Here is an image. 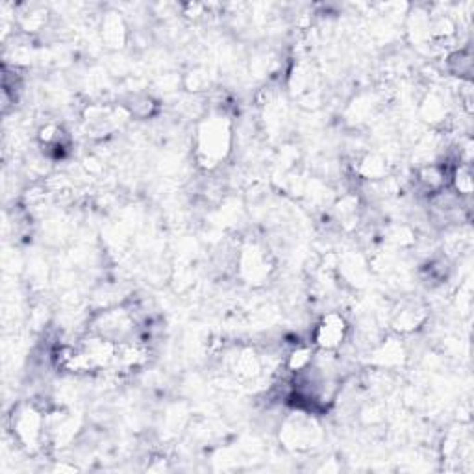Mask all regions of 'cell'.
<instances>
[{
	"label": "cell",
	"instance_id": "6da1fadb",
	"mask_svg": "<svg viewBox=\"0 0 474 474\" xmlns=\"http://www.w3.org/2000/svg\"><path fill=\"white\" fill-rule=\"evenodd\" d=\"M232 123L222 113H213L202 120L195 135L197 162L204 169H215L232 150Z\"/></svg>",
	"mask_w": 474,
	"mask_h": 474
},
{
	"label": "cell",
	"instance_id": "7a4b0ae2",
	"mask_svg": "<svg viewBox=\"0 0 474 474\" xmlns=\"http://www.w3.org/2000/svg\"><path fill=\"white\" fill-rule=\"evenodd\" d=\"M350 326L339 312H328L319 319L312 332V341L319 352H337L349 339Z\"/></svg>",
	"mask_w": 474,
	"mask_h": 474
},
{
	"label": "cell",
	"instance_id": "3957f363",
	"mask_svg": "<svg viewBox=\"0 0 474 474\" xmlns=\"http://www.w3.org/2000/svg\"><path fill=\"white\" fill-rule=\"evenodd\" d=\"M125 110L130 117L135 119H150L158 111V104L149 95H134L130 96L128 104H125Z\"/></svg>",
	"mask_w": 474,
	"mask_h": 474
},
{
	"label": "cell",
	"instance_id": "277c9868",
	"mask_svg": "<svg viewBox=\"0 0 474 474\" xmlns=\"http://www.w3.org/2000/svg\"><path fill=\"white\" fill-rule=\"evenodd\" d=\"M388 159H383L378 154H367L359 162L358 173L367 180H383L388 174Z\"/></svg>",
	"mask_w": 474,
	"mask_h": 474
},
{
	"label": "cell",
	"instance_id": "5b68a950",
	"mask_svg": "<svg viewBox=\"0 0 474 474\" xmlns=\"http://www.w3.org/2000/svg\"><path fill=\"white\" fill-rule=\"evenodd\" d=\"M125 26L117 13H110L102 23V35L110 43V47H120L119 43L125 41Z\"/></svg>",
	"mask_w": 474,
	"mask_h": 474
}]
</instances>
